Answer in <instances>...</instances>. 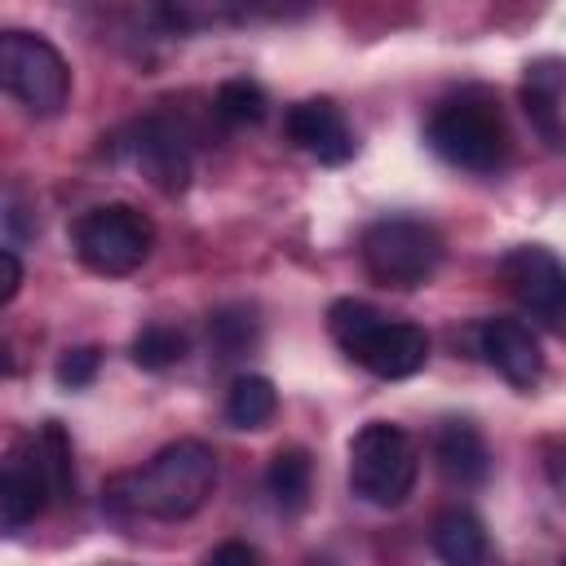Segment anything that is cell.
<instances>
[{"instance_id": "1", "label": "cell", "mask_w": 566, "mask_h": 566, "mask_svg": "<svg viewBox=\"0 0 566 566\" xmlns=\"http://www.w3.org/2000/svg\"><path fill=\"white\" fill-rule=\"evenodd\" d=\"M212 486H217V455L195 438H177L164 451H155L142 469L115 478L111 504L159 522H181L208 504Z\"/></svg>"}, {"instance_id": "2", "label": "cell", "mask_w": 566, "mask_h": 566, "mask_svg": "<svg viewBox=\"0 0 566 566\" xmlns=\"http://www.w3.org/2000/svg\"><path fill=\"white\" fill-rule=\"evenodd\" d=\"M327 332L358 367H367L380 380L416 376L429 358V336L416 323L385 318L363 301H336L327 310Z\"/></svg>"}, {"instance_id": "3", "label": "cell", "mask_w": 566, "mask_h": 566, "mask_svg": "<svg viewBox=\"0 0 566 566\" xmlns=\"http://www.w3.org/2000/svg\"><path fill=\"white\" fill-rule=\"evenodd\" d=\"M420 473V455L407 429L389 420H371L349 442V486L358 500L376 509H394L411 495Z\"/></svg>"}, {"instance_id": "4", "label": "cell", "mask_w": 566, "mask_h": 566, "mask_svg": "<svg viewBox=\"0 0 566 566\" xmlns=\"http://www.w3.org/2000/svg\"><path fill=\"white\" fill-rule=\"evenodd\" d=\"M358 256L380 287L411 292L429 283L433 270L442 265V234L420 217H385L363 230Z\"/></svg>"}, {"instance_id": "5", "label": "cell", "mask_w": 566, "mask_h": 566, "mask_svg": "<svg viewBox=\"0 0 566 566\" xmlns=\"http://www.w3.org/2000/svg\"><path fill=\"white\" fill-rule=\"evenodd\" d=\"M0 84L31 115H57L71 97L66 57L44 35H31V31H4L0 35Z\"/></svg>"}, {"instance_id": "6", "label": "cell", "mask_w": 566, "mask_h": 566, "mask_svg": "<svg viewBox=\"0 0 566 566\" xmlns=\"http://www.w3.org/2000/svg\"><path fill=\"white\" fill-rule=\"evenodd\" d=\"M429 146L451 164V168H464V172H495L504 159H509V133H504V119L486 106V102H447L433 111L429 128H424Z\"/></svg>"}, {"instance_id": "7", "label": "cell", "mask_w": 566, "mask_h": 566, "mask_svg": "<svg viewBox=\"0 0 566 566\" xmlns=\"http://www.w3.org/2000/svg\"><path fill=\"white\" fill-rule=\"evenodd\" d=\"M71 243L93 274H133L150 256L155 226L128 203H102L75 221Z\"/></svg>"}, {"instance_id": "8", "label": "cell", "mask_w": 566, "mask_h": 566, "mask_svg": "<svg viewBox=\"0 0 566 566\" xmlns=\"http://www.w3.org/2000/svg\"><path fill=\"white\" fill-rule=\"evenodd\" d=\"M500 279L513 301L539 318H557L566 310V265L548 248H513L500 261Z\"/></svg>"}, {"instance_id": "9", "label": "cell", "mask_w": 566, "mask_h": 566, "mask_svg": "<svg viewBox=\"0 0 566 566\" xmlns=\"http://www.w3.org/2000/svg\"><path fill=\"white\" fill-rule=\"evenodd\" d=\"M478 354L517 389H531L544 371V354H539V340L526 323L517 318H482L478 327Z\"/></svg>"}, {"instance_id": "10", "label": "cell", "mask_w": 566, "mask_h": 566, "mask_svg": "<svg viewBox=\"0 0 566 566\" xmlns=\"http://www.w3.org/2000/svg\"><path fill=\"white\" fill-rule=\"evenodd\" d=\"M283 128L287 137L314 155L318 164H345L354 155V133L340 115V106H332L327 97H310V102H296L287 115H283Z\"/></svg>"}, {"instance_id": "11", "label": "cell", "mask_w": 566, "mask_h": 566, "mask_svg": "<svg viewBox=\"0 0 566 566\" xmlns=\"http://www.w3.org/2000/svg\"><path fill=\"white\" fill-rule=\"evenodd\" d=\"M49 495H53V482H49V473H44V460H40L35 442H31V451H18V455L4 464V478H0V522H4L9 531L35 522V517L44 513Z\"/></svg>"}, {"instance_id": "12", "label": "cell", "mask_w": 566, "mask_h": 566, "mask_svg": "<svg viewBox=\"0 0 566 566\" xmlns=\"http://www.w3.org/2000/svg\"><path fill=\"white\" fill-rule=\"evenodd\" d=\"M133 159H137V168L150 177V186H159L164 195H177V190H186V181H190V155H186V146H181V133L168 128L164 119H146V124L137 128Z\"/></svg>"}, {"instance_id": "13", "label": "cell", "mask_w": 566, "mask_h": 566, "mask_svg": "<svg viewBox=\"0 0 566 566\" xmlns=\"http://www.w3.org/2000/svg\"><path fill=\"white\" fill-rule=\"evenodd\" d=\"M433 460H438L442 478H451V482H460V486L482 482L486 469H491L486 442H482V433H478L469 420H447V424L433 433Z\"/></svg>"}, {"instance_id": "14", "label": "cell", "mask_w": 566, "mask_h": 566, "mask_svg": "<svg viewBox=\"0 0 566 566\" xmlns=\"http://www.w3.org/2000/svg\"><path fill=\"white\" fill-rule=\"evenodd\" d=\"M433 553L442 566H482L486 557V531L469 509H447L433 522Z\"/></svg>"}, {"instance_id": "15", "label": "cell", "mask_w": 566, "mask_h": 566, "mask_svg": "<svg viewBox=\"0 0 566 566\" xmlns=\"http://www.w3.org/2000/svg\"><path fill=\"white\" fill-rule=\"evenodd\" d=\"M310 455L301 451V447H287V451H279L274 460H270V469H265V486H270V495H274V504L283 509V513H296V509H305V500H310Z\"/></svg>"}, {"instance_id": "16", "label": "cell", "mask_w": 566, "mask_h": 566, "mask_svg": "<svg viewBox=\"0 0 566 566\" xmlns=\"http://www.w3.org/2000/svg\"><path fill=\"white\" fill-rule=\"evenodd\" d=\"M279 407V394L265 376H239L226 394V420L234 429H261Z\"/></svg>"}, {"instance_id": "17", "label": "cell", "mask_w": 566, "mask_h": 566, "mask_svg": "<svg viewBox=\"0 0 566 566\" xmlns=\"http://www.w3.org/2000/svg\"><path fill=\"white\" fill-rule=\"evenodd\" d=\"M31 442H35V451H40V460H44V473H49V482H53V495H57V500H71L75 478H71V442H66L62 424H57V420L40 424V433H35Z\"/></svg>"}, {"instance_id": "18", "label": "cell", "mask_w": 566, "mask_h": 566, "mask_svg": "<svg viewBox=\"0 0 566 566\" xmlns=\"http://www.w3.org/2000/svg\"><path fill=\"white\" fill-rule=\"evenodd\" d=\"M265 93H261V84H252V80H226L221 88H217V115L226 119V124H261L265 119Z\"/></svg>"}, {"instance_id": "19", "label": "cell", "mask_w": 566, "mask_h": 566, "mask_svg": "<svg viewBox=\"0 0 566 566\" xmlns=\"http://www.w3.org/2000/svg\"><path fill=\"white\" fill-rule=\"evenodd\" d=\"M208 336L221 358H239L256 345V318H252V310H217L208 323Z\"/></svg>"}, {"instance_id": "20", "label": "cell", "mask_w": 566, "mask_h": 566, "mask_svg": "<svg viewBox=\"0 0 566 566\" xmlns=\"http://www.w3.org/2000/svg\"><path fill=\"white\" fill-rule=\"evenodd\" d=\"M181 358H186V336L177 327H146L133 340V363L146 367V371H164V367H172Z\"/></svg>"}, {"instance_id": "21", "label": "cell", "mask_w": 566, "mask_h": 566, "mask_svg": "<svg viewBox=\"0 0 566 566\" xmlns=\"http://www.w3.org/2000/svg\"><path fill=\"white\" fill-rule=\"evenodd\" d=\"M93 371H97V349H66V354H62V363H57V380H62L66 389L88 385V380H93Z\"/></svg>"}, {"instance_id": "22", "label": "cell", "mask_w": 566, "mask_h": 566, "mask_svg": "<svg viewBox=\"0 0 566 566\" xmlns=\"http://www.w3.org/2000/svg\"><path fill=\"white\" fill-rule=\"evenodd\" d=\"M526 115H535L539 119V128H544V137H548V146H557V137H562V128H557V115H553V97L539 88V84H526Z\"/></svg>"}, {"instance_id": "23", "label": "cell", "mask_w": 566, "mask_h": 566, "mask_svg": "<svg viewBox=\"0 0 566 566\" xmlns=\"http://www.w3.org/2000/svg\"><path fill=\"white\" fill-rule=\"evenodd\" d=\"M22 287V265H18V252L13 248H0V305H9Z\"/></svg>"}, {"instance_id": "24", "label": "cell", "mask_w": 566, "mask_h": 566, "mask_svg": "<svg viewBox=\"0 0 566 566\" xmlns=\"http://www.w3.org/2000/svg\"><path fill=\"white\" fill-rule=\"evenodd\" d=\"M203 566H256V553H252L248 544H239V539H230V544H221V548H212V553L203 557Z\"/></svg>"}, {"instance_id": "25", "label": "cell", "mask_w": 566, "mask_h": 566, "mask_svg": "<svg viewBox=\"0 0 566 566\" xmlns=\"http://www.w3.org/2000/svg\"><path fill=\"white\" fill-rule=\"evenodd\" d=\"M305 566H336V562H327V557H310Z\"/></svg>"}, {"instance_id": "26", "label": "cell", "mask_w": 566, "mask_h": 566, "mask_svg": "<svg viewBox=\"0 0 566 566\" xmlns=\"http://www.w3.org/2000/svg\"><path fill=\"white\" fill-rule=\"evenodd\" d=\"M562 566H566V562H562Z\"/></svg>"}]
</instances>
